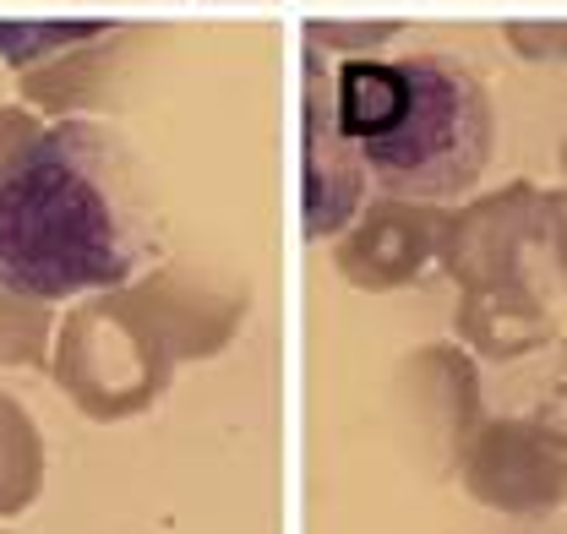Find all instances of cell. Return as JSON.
I'll list each match as a JSON object with an SVG mask.
<instances>
[{
  "mask_svg": "<svg viewBox=\"0 0 567 534\" xmlns=\"http://www.w3.org/2000/svg\"><path fill=\"white\" fill-rule=\"evenodd\" d=\"M147 213L115 136L93 121L28 132L0 153V289L66 300L147 263Z\"/></svg>",
  "mask_w": 567,
  "mask_h": 534,
  "instance_id": "cell-2",
  "label": "cell"
},
{
  "mask_svg": "<svg viewBox=\"0 0 567 534\" xmlns=\"http://www.w3.org/2000/svg\"><path fill=\"white\" fill-rule=\"evenodd\" d=\"M93 22H0V55L6 61H33L44 50H61L71 39H87Z\"/></svg>",
  "mask_w": 567,
  "mask_h": 534,
  "instance_id": "cell-3",
  "label": "cell"
},
{
  "mask_svg": "<svg viewBox=\"0 0 567 534\" xmlns=\"http://www.w3.org/2000/svg\"><path fill=\"white\" fill-rule=\"evenodd\" d=\"M328 158V207L311 229L350 213L360 181L399 202L464 197L492 158V99L453 55L344 61L328 99V132L306 110V164ZM322 186H311L306 202Z\"/></svg>",
  "mask_w": 567,
  "mask_h": 534,
  "instance_id": "cell-1",
  "label": "cell"
}]
</instances>
